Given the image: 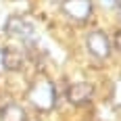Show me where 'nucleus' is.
<instances>
[{
    "label": "nucleus",
    "instance_id": "obj_1",
    "mask_svg": "<svg viewBox=\"0 0 121 121\" xmlns=\"http://www.w3.org/2000/svg\"><path fill=\"white\" fill-rule=\"evenodd\" d=\"M27 98H29V102H31L34 109L42 111V113L52 111L54 104H56V88H54V84L50 79L40 77L27 90Z\"/></svg>",
    "mask_w": 121,
    "mask_h": 121
},
{
    "label": "nucleus",
    "instance_id": "obj_2",
    "mask_svg": "<svg viewBox=\"0 0 121 121\" xmlns=\"http://www.w3.org/2000/svg\"><path fill=\"white\" fill-rule=\"evenodd\" d=\"M2 31L6 36H11V38H17V40H29V38H34V34H36V27H34V23L27 17L11 15L4 21V25H2Z\"/></svg>",
    "mask_w": 121,
    "mask_h": 121
},
{
    "label": "nucleus",
    "instance_id": "obj_3",
    "mask_svg": "<svg viewBox=\"0 0 121 121\" xmlns=\"http://www.w3.org/2000/svg\"><path fill=\"white\" fill-rule=\"evenodd\" d=\"M94 84L90 82H75L67 88V100L75 107H84L94 100Z\"/></svg>",
    "mask_w": 121,
    "mask_h": 121
},
{
    "label": "nucleus",
    "instance_id": "obj_4",
    "mask_svg": "<svg viewBox=\"0 0 121 121\" xmlns=\"http://www.w3.org/2000/svg\"><path fill=\"white\" fill-rule=\"evenodd\" d=\"M92 0H63L60 11L73 21H88L92 17Z\"/></svg>",
    "mask_w": 121,
    "mask_h": 121
},
{
    "label": "nucleus",
    "instance_id": "obj_5",
    "mask_svg": "<svg viewBox=\"0 0 121 121\" xmlns=\"http://www.w3.org/2000/svg\"><path fill=\"white\" fill-rule=\"evenodd\" d=\"M86 48L88 52L92 54V56H96V59H107L111 54V42L107 34L104 31H90L88 38H86Z\"/></svg>",
    "mask_w": 121,
    "mask_h": 121
},
{
    "label": "nucleus",
    "instance_id": "obj_6",
    "mask_svg": "<svg viewBox=\"0 0 121 121\" xmlns=\"http://www.w3.org/2000/svg\"><path fill=\"white\" fill-rule=\"evenodd\" d=\"M25 65V54L19 48H2V69L6 71H21Z\"/></svg>",
    "mask_w": 121,
    "mask_h": 121
},
{
    "label": "nucleus",
    "instance_id": "obj_7",
    "mask_svg": "<svg viewBox=\"0 0 121 121\" xmlns=\"http://www.w3.org/2000/svg\"><path fill=\"white\" fill-rule=\"evenodd\" d=\"M0 121H27V113L21 104L9 102V104L0 107Z\"/></svg>",
    "mask_w": 121,
    "mask_h": 121
},
{
    "label": "nucleus",
    "instance_id": "obj_8",
    "mask_svg": "<svg viewBox=\"0 0 121 121\" xmlns=\"http://www.w3.org/2000/svg\"><path fill=\"white\" fill-rule=\"evenodd\" d=\"M113 102H115V107H121V77L113 86Z\"/></svg>",
    "mask_w": 121,
    "mask_h": 121
},
{
    "label": "nucleus",
    "instance_id": "obj_9",
    "mask_svg": "<svg viewBox=\"0 0 121 121\" xmlns=\"http://www.w3.org/2000/svg\"><path fill=\"white\" fill-rule=\"evenodd\" d=\"M100 4H102L104 9H115V6L119 4V0H100Z\"/></svg>",
    "mask_w": 121,
    "mask_h": 121
},
{
    "label": "nucleus",
    "instance_id": "obj_10",
    "mask_svg": "<svg viewBox=\"0 0 121 121\" xmlns=\"http://www.w3.org/2000/svg\"><path fill=\"white\" fill-rule=\"evenodd\" d=\"M113 44H115V46H117V48L121 50V29H117V31H115V38H113Z\"/></svg>",
    "mask_w": 121,
    "mask_h": 121
},
{
    "label": "nucleus",
    "instance_id": "obj_11",
    "mask_svg": "<svg viewBox=\"0 0 121 121\" xmlns=\"http://www.w3.org/2000/svg\"><path fill=\"white\" fill-rule=\"evenodd\" d=\"M0 69H2V48H0Z\"/></svg>",
    "mask_w": 121,
    "mask_h": 121
},
{
    "label": "nucleus",
    "instance_id": "obj_12",
    "mask_svg": "<svg viewBox=\"0 0 121 121\" xmlns=\"http://www.w3.org/2000/svg\"><path fill=\"white\" fill-rule=\"evenodd\" d=\"M117 6H119V13H121V0H119V4H117Z\"/></svg>",
    "mask_w": 121,
    "mask_h": 121
},
{
    "label": "nucleus",
    "instance_id": "obj_13",
    "mask_svg": "<svg viewBox=\"0 0 121 121\" xmlns=\"http://www.w3.org/2000/svg\"><path fill=\"white\" fill-rule=\"evenodd\" d=\"M60 2H63V0H60Z\"/></svg>",
    "mask_w": 121,
    "mask_h": 121
}]
</instances>
